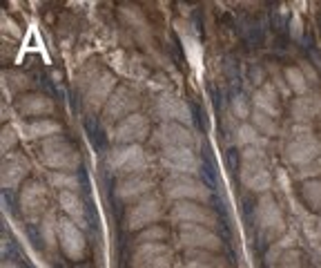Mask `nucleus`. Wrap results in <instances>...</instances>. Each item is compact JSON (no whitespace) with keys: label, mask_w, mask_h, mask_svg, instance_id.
<instances>
[{"label":"nucleus","mask_w":321,"mask_h":268,"mask_svg":"<svg viewBox=\"0 0 321 268\" xmlns=\"http://www.w3.org/2000/svg\"><path fill=\"white\" fill-rule=\"evenodd\" d=\"M301 197L312 212H321V179H310L301 183Z\"/></svg>","instance_id":"obj_27"},{"label":"nucleus","mask_w":321,"mask_h":268,"mask_svg":"<svg viewBox=\"0 0 321 268\" xmlns=\"http://www.w3.org/2000/svg\"><path fill=\"white\" fill-rule=\"evenodd\" d=\"M152 190H154V177L150 172H138V175L123 177L116 186V194L125 204H136L152 194Z\"/></svg>","instance_id":"obj_15"},{"label":"nucleus","mask_w":321,"mask_h":268,"mask_svg":"<svg viewBox=\"0 0 321 268\" xmlns=\"http://www.w3.org/2000/svg\"><path fill=\"white\" fill-rule=\"evenodd\" d=\"M138 105H140L138 94L134 92L132 87L121 85V87H116V92L112 94L110 100L105 103V108H103V121L105 123H114V125H116L118 121H123V119H127V116L136 114Z\"/></svg>","instance_id":"obj_6"},{"label":"nucleus","mask_w":321,"mask_h":268,"mask_svg":"<svg viewBox=\"0 0 321 268\" xmlns=\"http://www.w3.org/2000/svg\"><path fill=\"white\" fill-rule=\"evenodd\" d=\"M179 244L188 250H221V239L212 228L199 226V223H181L179 226Z\"/></svg>","instance_id":"obj_8"},{"label":"nucleus","mask_w":321,"mask_h":268,"mask_svg":"<svg viewBox=\"0 0 321 268\" xmlns=\"http://www.w3.org/2000/svg\"><path fill=\"white\" fill-rule=\"evenodd\" d=\"M163 170L172 175H196L199 172V156L192 148H163L161 150Z\"/></svg>","instance_id":"obj_10"},{"label":"nucleus","mask_w":321,"mask_h":268,"mask_svg":"<svg viewBox=\"0 0 321 268\" xmlns=\"http://www.w3.org/2000/svg\"><path fill=\"white\" fill-rule=\"evenodd\" d=\"M163 194L172 201H196L207 204L212 197L210 188L194 175H170L163 181Z\"/></svg>","instance_id":"obj_3"},{"label":"nucleus","mask_w":321,"mask_h":268,"mask_svg":"<svg viewBox=\"0 0 321 268\" xmlns=\"http://www.w3.org/2000/svg\"><path fill=\"white\" fill-rule=\"evenodd\" d=\"M281 268H303L301 264V255L297 250H290V253H283L281 255Z\"/></svg>","instance_id":"obj_38"},{"label":"nucleus","mask_w":321,"mask_h":268,"mask_svg":"<svg viewBox=\"0 0 321 268\" xmlns=\"http://www.w3.org/2000/svg\"><path fill=\"white\" fill-rule=\"evenodd\" d=\"M154 143L161 148H192L194 134L183 123H161L154 134Z\"/></svg>","instance_id":"obj_19"},{"label":"nucleus","mask_w":321,"mask_h":268,"mask_svg":"<svg viewBox=\"0 0 321 268\" xmlns=\"http://www.w3.org/2000/svg\"><path fill=\"white\" fill-rule=\"evenodd\" d=\"M58 246L67 259L72 261H81L85 257V250H87L85 232H83V228L78 223L67 219V217L58 219Z\"/></svg>","instance_id":"obj_9"},{"label":"nucleus","mask_w":321,"mask_h":268,"mask_svg":"<svg viewBox=\"0 0 321 268\" xmlns=\"http://www.w3.org/2000/svg\"><path fill=\"white\" fill-rule=\"evenodd\" d=\"M252 105H255L257 112H263V114L277 119L281 114V94L277 92L274 83H263V85L252 94Z\"/></svg>","instance_id":"obj_23"},{"label":"nucleus","mask_w":321,"mask_h":268,"mask_svg":"<svg viewBox=\"0 0 321 268\" xmlns=\"http://www.w3.org/2000/svg\"><path fill=\"white\" fill-rule=\"evenodd\" d=\"M3 25H5V29H7V31H11V34H14V36H20V29H16V22H11V20L7 18V16H5V18H3Z\"/></svg>","instance_id":"obj_40"},{"label":"nucleus","mask_w":321,"mask_h":268,"mask_svg":"<svg viewBox=\"0 0 321 268\" xmlns=\"http://www.w3.org/2000/svg\"><path fill=\"white\" fill-rule=\"evenodd\" d=\"M38 152H41L43 163L52 172H74L81 165V154H78L76 145L67 141L63 134L43 141Z\"/></svg>","instance_id":"obj_1"},{"label":"nucleus","mask_w":321,"mask_h":268,"mask_svg":"<svg viewBox=\"0 0 321 268\" xmlns=\"http://www.w3.org/2000/svg\"><path fill=\"white\" fill-rule=\"evenodd\" d=\"M172 219L181 226V223H199L205 228H214L219 223L217 212H212L205 204H196V201H179L172 208Z\"/></svg>","instance_id":"obj_13"},{"label":"nucleus","mask_w":321,"mask_h":268,"mask_svg":"<svg viewBox=\"0 0 321 268\" xmlns=\"http://www.w3.org/2000/svg\"><path fill=\"white\" fill-rule=\"evenodd\" d=\"M20 210L29 221H41L47 215V188L43 183L33 181L20 190Z\"/></svg>","instance_id":"obj_16"},{"label":"nucleus","mask_w":321,"mask_h":268,"mask_svg":"<svg viewBox=\"0 0 321 268\" xmlns=\"http://www.w3.org/2000/svg\"><path fill=\"white\" fill-rule=\"evenodd\" d=\"M105 163L116 175L129 177V175H138V172H148V154H145V150L138 143L116 145L114 150H110Z\"/></svg>","instance_id":"obj_4"},{"label":"nucleus","mask_w":321,"mask_h":268,"mask_svg":"<svg viewBox=\"0 0 321 268\" xmlns=\"http://www.w3.org/2000/svg\"><path fill=\"white\" fill-rule=\"evenodd\" d=\"M317 156H321V141L312 134L310 127H306L301 123V127H297L292 132L290 141L286 143L283 148V159L286 163L303 168L308 165L310 161H314Z\"/></svg>","instance_id":"obj_2"},{"label":"nucleus","mask_w":321,"mask_h":268,"mask_svg":"<svg viewBox=\"0 0 321 268\" xmlns=\"http://www.w3.org/2000/svg\"><path fill=\"white\" fill-rule=\"evenodd\" d=\"M317 228H319V232H321V215H319V219H317Z\"/></svg>","instance_id":"obj_43"},{"label":"nucleus","mask_w":321,"mask_h":268,"mask_svg":"<svg viewBox=\"0 0 321 268\" xmlns=\"http://www.w3.org/2000/svg\"><path fill=\"white\" fill-rule=\"evenodd\" d=\"M163 219V199L159 194H148L145 199L136 201L127 210L125 228L127 230H145L150 226H156Z\"/></svg>","instance_id":"obj_5"},{"label":"nucleus","mask_w":321,"mask_h":268,"mask_svg":"<svg viewBox=\"0 0 321 268\" xmlns=\"http://www.w3.org/2000/svg\"><path fill=\"white\" fill-rule=\"evenodd\" d=\"M22 132H25L22 134L25 139H43V141H47L52 137H58L63 132V127L54 119H31L29 123L22 125Z\"/></svg>","instance_id":"obj_24"},{"label":"nucleus","mask_w":321,"mask_h":268,"mask_svg":"<svg viewBox=\"0 0 321 268\" xmlns=\"http://www.w3.org/2000/svg\"><path fill=\"white\" fill-rule=\"evenodd\" d=\"M47 181L52 188H58L60 192H65V190H72V192H76L78 188V177L76 172H49L47 175Z\"/></svg>","instance_id":"obj_30"},{"label":"nucleus","mask_w":321,"mask_h":268,"mask_svg":"<svg viewBox=\"0 0 321 268\" xmlns=\"http://www.w3.org/2000/svg\"><path fill=\"white\" fill-rule=\"evenodd\" d=\"M116 78L110 74V72H100V74L94 78V81H89V85L85 89V103L87 108L92 110H100L103 112L105 103L110 100V96L116 92Z\"/></svg>","instance_id":"obj_20"},{"label":"nucleus","mask_w":321,"mask_h":268,"mask_svg":"<svg viewBox=\"0 0 321 268\" xmlns=\"http://www.w3.org/2000/svg\"><path fill=\"white\" fill-rule=\"evenodd\" d=\"M252 125L257 127L259 134H266V137H277L279 134V125H277V119H272V116L263 114V112H257L252 110Z\"/></svg>","instance_id":"obj_31"},{"label":"nucleus","mask_w":321,"mask_h":268,"mask_svg":"<svg viewBox=\"0 0 321 268\" xmlns=\"http://www.w3.org/2000/svg\"><path fill=\"white\" fill-rule=\"evenodd\" d=\"M290 114L297 123H308L321 116V94L308 92L303 96H297L290 103Z\"/></svg>","instance_id":"obj_22"},{"label":"nucleus","mask_w":321,"mask_h":268,"mask_svg":"<svg viewBox=\"0 0 321 268\" xmlns=\"http://www.w3.org/2000/svg\"><path fill=\"white\" fill-rule=\"evenodd\" d=\"M297 179L303 183V181H310V179H321V156H317L314 161H310L308 165L299 168L297 172Z\"/></svg>","instance_id":"obj_35"},{"label":"nucleus","mask_w":321,"mask_h":268,"mask_svg":"<svg viewBox=\"0 0 321 268\" xmlns=\"http://www.w3.org/2000/svg\"><path fill=\"white\" fill-rule=\"evenodd\" d=\"M156 114L161 116L163 123H183V125H190L192 123V112H190L188 103L183 98H179L176 94H161L154 103Z\"/></svg>","instance_id":"obj_17"},{"label":"nucleus","mask_w":321,"mask_h":268,"mask_svg":"<svg viewBox=\"0 0 321 268\" xmlns=\"http://www.w3.org/2000/svg\"><path fill=\"white\" fill-rule=\"evenodd\" d=\"M255 217H257V226L266 237H277V234L283 232L286 223H283V212H281L277 199L270 192L261 194V199L257 201L255 208Z\"/></svg>","instance_id":"obj_7"},{"label":"nucleus","mask_w":321,"mask_h":268,"mask_svg":"<svg viewBox=\"0 0 321 268\" xmlns=\"http://www.w3.org/2000/svg\"><path fill=\"white\" fill-rule=\"evenodd\" d=\"M58 204L60 208H63L65 217L67 219H72L78 226H85V206H83L81 197H78V192H72V190H65V192H58Z\"/></svg>","instance_id":"obj_25"},{"label":"nucleus","mask_w":321,"mask_h":268,"mask_svg":"<svg viewBox=\"0 0 321 268\" xmlns=\"http://www.w3.org/2000/svg\"><path fill=\"white\" fill-rule=\"evenodd\" d=\"M150 134V121L148 116L143 114H132L127 119L118 121L114 127H112V139L118 143V145H134V143H140L143 139H148Z\"/></svg>","instance_id":"obj_11"},{"label":"nucleus","mask_w":321,"mask_h":268,"mask_svg":"<svg viewBox=\"0 0 321 268\" xmlns=\"http://www.w3.org/2000/svg\"><path fill=\"white\" fill-rule=\"evenodd\" d=\"M172 250L167 244H138L132 255V268H170Z\"/></svg>","instance_id":"obj_12"},{"label":"nucleus","mask_w":321,"mask_h":268,"mask_svg":"<svg viewBox=\"0 0 321 268\" xmlns=\"http://www.w3.org/2000/svg\"><path fill=\"white\" fill-rule=\"evenodd\" d=\"M283 78H286V83H288L290 92H295L297 96L308 94V78L301 72V67H295V65L286 67V70H283Z\"/></svg>","instance_id":"obj_28"},{"label":"nucleus","mask_w":321,"mask_h":268,"mask_svg":"<svg viewBox=\"0 0 321 268\" xmlns=\"http://www.w3.org/2000/svg\"><path fill=\"white\" fill-rule=\"evenodd\" d=\"M16 110L22 116H31V119H47L49 114L56 112L54 100L45 94H22L16 100Z\"/></svg>","instance_id":"obj_21"},{"label":"nucleus","mask_w":321,"mask_h":268,"mask_svg":"<svg viewBox=\"0 0 321 268\" xmlns=\"http://www.w3.org/2000/svg\"><path fill=\"white\" fill-rule=\"evenodd\" d=\"M41 234H43L45 244H47V248H54L56 242H58V217H56V212L49 210L47 215L43 217V221H41Z\"/></svg>","instance_id":"obj_29"},{"label":"nucleus","mask_w":321,"mask_h":268,"mask_svg":"<svg viewBox=\"0 0 321 268\" xmlns=\"http://www.w3.org/2000/svg\"><path fill=\"white\" fill-rule=\"evenodd\" d=\"M3 268H20V266H18V264H14V261H5Z\"/></svg>","instance_id":"obj_42"},{"label":"nucleus","mask_w":321,"mask_h":268,"mask_svg":"<svg viewBox=\"0 0 321 268\" xmlns=\"http://www.w3.org/2000/svg\"><path fill=\"white\" fill-rule=\"evenodd\" d=\"M27 175H29V161L25 154H5L3 165H0V183L5 190H16L27 179Z\"/></svg>","instance_id":"obj_18"},{"label":"nucleus","mask_w":321,"mask_h":268,"mask_svg":"<svg viewBox=\"0 0 321 268\" xmlns=\"http://www.w3.org/2000/svg\"><path fill=\"white\" fill-rule=\"evenodd\" d=\"M165 237H167V230L156 223V226H150V228H145V230H140L136 242H138V244H159V242H163Z\"/></svg>","instance_id":"obj_34"},{"label":"nucleus","mask_w":321,"mask_h":268,"mask_svg":"<svg viewBox=\"0 0 321 268\" xmlns=\"http://www.w3.org/2000/svg\"><path fill=\"white\" fill-rule=\"evenodd\" d=\"M190 268H228L223 257L212 255L210 250H190Z\"/></svg>","instance_id":"obj_26"},{"label":"nucleus","mask_w":321,"mask_h":268,"mask_svg":"<svg viewBox=\"0 0 321 268\" xmlns=\"http://www.w3.org/2000/svg\"><path fill=\"white\" fill-rule=\"evenodd\" d=\"M301 72H303V74H306V78H308V81H310V83H314V81H317V74H314V72H312V67L308 65V63H303V65H301Z\"/></svg>","instance_id":"obj_41"},{"label":"nucleus","mask_w":321,"mask_h":268,"mask_svg":"<svg viewBox=\"0 0 321 268\" xmlns=\"http://www.w3.org/2000/svg\"><path fill=\"white\" fill-rule=\"evenodd\" d=\"M20 134L16 132V127L7 123V125L3 127V132H0V148H3V154H11L16 148V143H18Z\"/></svg>","instance_id":"obj_33"},{"label":"nucleus","mask_w":321,"mask_h":268,"mask_svg":"<svg viewBox=\"0 0 321 268\" xmlns=\"http://www.w3.org/2000/svg\"><path fill=\"white\" fill-rule=\"evenodd\" d=\"M241 183L252 192L266 194L272 188V175H270L268 159L263 161H241Z\"/></svg>","instance_id":"obj_14"},{"label":"nucleus","mask_w":321,"mask_h":268,"mask_svg":"<svg viewBox=\"0 0 321 268\" xmlns=\"http://www.w3.org/2000/svg\"><path fill=\"white\" fill-rule=\"evenodd\" d=\"M7 85L14 89V92H25V89L31 85V81L25 74H18V72H7Z\"/></svg>","instance_id":"obj_37"},{"label":"nucleus","mask_w":321,"mask_h":268,"mask_svg":"<svg viewBox=\"0 0 321 268\" xmlns=\"http://www.w3.org/2000/svg\"><path fill=\"white\" fill-rule=\"evenodd\" d=\"M292 36H295V38H299L301 36V18H299V16H295V18H292Z\"/></svg>","instance_id":"obj_39"},{"label":"nucleus","mask_w":321,"mask_h":268,"mask_svg":"<svg viewBox=\"0 0 321 268\" xmlns=\"http://www.w3.org/2000/svg\"><path fill=\"white\" fill-rule=\"evenodd\" d=\"M232 114H234V119H241V121H245V119H250L252 116V110H250V103H247V98L245 96H234L232 98Z\"/></svg>","instance_id":"obj_36"},{"label":"nucleus","mask_w":321,"mask_h":268,"mask_svg":"<svg viewBox=\"0 0 321 268\" xmlns=\"http://www.w3.org/2000/svg\"><path fill=\"white\" fill-rule=\"evenodd\" d=\"M234 143L239 145L241 150L250 148V145H259V132H257V127L250 125V123H241V125L234 130Z\"/></svg>","instance_id":"obj_32"}]
</instances>
